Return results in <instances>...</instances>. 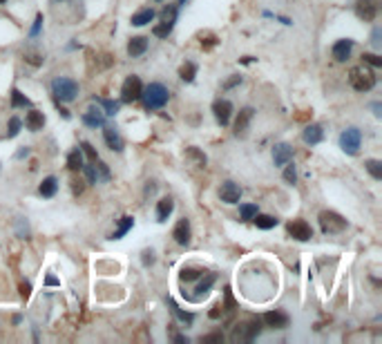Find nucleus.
I'll use <instances>...</instances> for the list:
<instances>
[{"mask_svg": "<svg viewBox=\"0 0 382 344\" xmlns=\"http://www.w3.org/2000/svg\"><path fill=\"white\" fill-rule=\"evenodd\" d=\"M320 226L327 235H333V233H342L347 228V219L340 217L338 212H331V210H324L320 212Z\"/></svg>", "mask_w": 382, "mask_h": 344, "instance_id": "5", "label": "nucleus"}, {"mask_svg": "<svg viewBox=\"0 0 382 344\" xmlns=\"http://www.w3.org/2000/svg\"><path fill=\"white\" fill-rule=\"evenodd\" d=\"M241 83V76H233L228 83H224V90H230V87H235V85H239Z\"/></svg>", "mask_w": 382, "mask_h": 344, "instance_id": "48", "label": "nucleus"}, {"mask_svg": "<svg viewBox=\"0 0 382 344\" xmlns=\"http://www.w3.org/2000/svg\"><path fill=\"white\" fill-rule=\"evenodd\" d=\"M174 210V201L170 197H163V199L157 201V221H168V217L172 215Z\"/></svg>", "mask_w": 382, "mask_h": 344, "instance_id": "22", "label": "nucleus"}, {"mask_svg": "<svg viewBox=\"0 0 382 344\" xmlns=\"http://www.w3.org/2000/svg\"><path fill=\"white\" fill-rule=\"evenodd\" d=\"M257 206L255 203H241L239 206V217H241V221H252V217L257 215Z\"/></svg>", "mask_w": 382, "mask_h": 344, "instance_id": "30", "label": "nucleus"}, {"mask_svg": "<svg viewBox=\"0 0 382 344\" xmlns=\"http://www.w3.org/2000/svg\"><path fill=\"white\" fill-rule=\"evenodd\" d=\"M351 49H353V40H349V38L338 40V43L333 45V59L338 63H344L351 56Z\"/></svg>", "mask_w": 382, "mask_h": 344, "instance_id": "18", "label": "nucleus"}, {"mask_svg": "<svg viewBox=\"0 0 382 344\" xmlns=\"http://www.w3.org/2000/svg\"><path fill=\"white\" fill-rule=\"evenodd\" d=\"M221 315V311H219V306H217V309L215 311H210V317H213V320H217V317H219Z\"/></svg>", "mask_w": 382, "mask_h": 344, "instance_id": "54", "label": "nucleus"}, {"mask_svg": "<svg viewBox=\"0 0 382 344\" xmlns=\"http://www.w3.org/2000/svg\"><path fill=\"white\" fill-rule=\"evenodd\" d=\"M213 114H215L217 123H219L221 128H226V125L230 123V117H233V103L226 101V98H219V101L213 103Z\"/></svg>", "mask_w": 382, "mask_h": 344, "instance_id": "9", "label": "nucleus"}, {"mask_svg": "<svg viewBox=\"0 0 382 344\" xmlns=\"http://www.w3.org/2000/svg\"><path fill=\"white\" fill-rule=\"evenodd\" d=\"M284 165H286V170H284V179H286L288 184H295V179H297L295 165H293V163H288V161H286V163H284Z\"/></svg>", "mask_w": 382, "mask_h": 344, "instance_id": "41", "label": "nucleus"}, {"mask_svg": "<svg viewBox=\"0 0 382 344\" xmlns=\"http://www.w3.org/2000/svg\"><path fill=\"white\" fill-rule=\"evenodd\" d=\"M286 231H288V235H291L293 239H297V242H308V239L313 237L311 223H306L304 219H293V221H288Z\"/></svg>", "mask_w": 382, "mask_h": 344, "instance_id": "8", "label": "nucleus"}, {"mask_svg": "<svg viewBox=\"0 0 382 344\" xmlns=\"http://www.w3.org/2000/svg\"><path fill=\"white\" fill-rule=\"evenodd\" d=\"M349 81H351V85H353V90L369 92L371 87L375 85V74L371 70H366L364 65H358V67H353V70H351Z\"/></svg>", "mask_w": 382, "mask_h": 344, "instance_id": "3", "label": "nucleus"}, {"mask_svg": "<svg viewBox=\"0 0 382 344\" xmlns=\"http://www.w3.org/2000/svg\"><path fill=\"white\" fill-rule=\"evenodd\" d=\"M83 170H85V177H87V181L90 184H99V170H96V165H94V161H92L90 165H83Z\"/></svg>", "mask_w": 382, "mask_h": 344, "instance_id": "37", "label": "nucleus"}, {"mask_svg": "<svg viewBox=\"0 0 382 344\" xmlns=\"http://www.w3.org/2000/svg\"><path fill=\"white\" fill-rule=\"evenodd\" d=\"M215 279H217L215 273H208V275H206V279L201 281L197 289H195V291H197V295H199V297H201V295H208V291H210V286L215 284Z\"/></svg>", "mask_w": 382, "mask_h": 344, "instance_id": "34", "label": "nucleus"}, {"mask_svg": "<svg viewBox=\"0 0 382 344\" xmlns=\"http://www.w3.org/2000/svg\"><path fill=\"white\" fill-rule=\"evenodd\" d=\"M45 284L47 286H58L60 281H58V277H54V275H47V277H45Z\"/></svg>", "mask_w": 382, "mask_h": 344, "instance_id": "49", "label": "nucleus"}, {"mask_svg": "<svg viewBox=\"0 0 382 344\" xmlns=\"http://www.w3.org/2000/svg\"><path fill=\"white\" fill-rule=\"evenodd\" d=\"M262 322L271 328H286L288 322H291V317H288L284 311H268L266 315L262 317Z\"/></svg>", "mask_w": 382, "mask_h": 344, "instance_id": "12", "label": "nucleus"}, {"mask_svg": "<svg viewBox=\"0 0 382 344\" xmlns=\"http://www.w3.org/2000/svg\"><path fill=\"white\" fill-rule=\"evenodd\" d=\"M51 92H54L56 101L63 103H72L76 96H79V83L72 81V78H54L51 81Z\"/></svg>", "mask_w": 382, "mask_h": 344, "instance_id": "2", "label": "nucleus"}, {"mask_svg": "<svg viewBox=\"0 0 382 344\" xmlns=\"http://www.w3.org/2000/svg\"><path fill=\"white\" fill-rule=\"evenodd\" d=\"M81 148H83V152L87 154V159H90V161H99V156H96V150L92 148L87 141H83V143H81Z\"/></svg>", "mask_w": 382, "mask_h": 344, "instance_id": "43", "label": "nucleus"}, {"mask_svg": "<svg viewBox=\"0 0 382 344\" xmlns=\"http://www.w3.org/2000/svg\"><path fill=\"white\" fill-rule=\"evenodd\" d=\"M25 125H27V130H32V132L43 130V125H45L43 112H40V109H29L27 117H25Z\"/></svg>", "mask_w": 382, "mask_h": 344, "instance_id": "21", "label": "nucleus"}, {"mask_svg": "<svg viewBox=\"0 0 382 344\" xmlns=\"http://www.w3.org/2000/svg\"><path fill=\"white\" fill-rule=\"evenodd\" d=\"M172 237L179 246H188L190 244V221L188 219H179V223L172 231Z\"/></svg>", "mask_w": 382, "mask_h": 344, "instance_id": "15", "label": "nucleus"}, {"mask_svg": "<svg viewBox=\"0 0 382 344\" xmlns=\"http://www.w3.org/2000/svg\"><path fill=\"white\" fill-rule=\"evenodd\" d=\"M12 105H14V107H25V105H29V98L25 96V94L20 92V90H16V87H14V90H12Z\"/></svg>", "mask_w": 382, "mask_h": 344, "instance_id": "35", "label": "nucleus"}, {"mask_svg": "<svg viewBox=\"0 0 382 344\" xmlns=\"http://www.w3.org/2000/svg\"><path fill=\"white\" fill-rule=\"evenodd\" d=\"M373 45H375V47L380 45V29H375V31H373Z\"/></svg>", "mask_w": 382, "mask_h": 344, "instance_id": "51", "label": "nucleus"}, {"mask_svg": "<svg viewBox=\"0 0 382 344\" xmlns=\"http://www.w3.org/2000/svg\"><path fill=\"white\" fill-rule=\"evenodd\" d=\"M20 119L18 117H12V121H9V132H7V137L9 139H14V137H18V132H20Z\"/></svg>", "mask_w": 382, "mask_h": 344, "instance_id": "40", "label": "nucleus"}, {"mask_svg": "<svg viewBox=\"0 0 382 344\" xmlns=\"http://www.w3.org/2000/svg\"><path fill=\"white\" fill-rule=\"evenodd\" d=\"M224 342V333L217 331V333H208V335L201 337V344H221Z\"/></svg>", "mask_w": 382, "mask_h": 344, "instance_id": "39", "label": "nucleus"}, {"mask_svg": "<svg viewBox=\"0 0 382 344\" xmlns=\"http://www.w3.org/2000/svg\"><path fill=\"white\" fill-rule=\"evenodd\" d=\"M170 306H172V313L179 317V320L183 322V324H193V322H195V315H193V313H185V311H181L177 304H174V302H170Z\"/></svg>", "mask_w": 382, "mask_h": 344, "instance_id": "36", "label": "nucleus"}, {"mask_svg": "<svg viewBox=\"0 0 382 344\" xmlns=\"http://www.w3.org/2000/svg\"><path fill=\"white\" fill-rule=\"evenodd\" d=\"M355 14H358L360 20L371 23V20H375V16H378V3H375V0H358V3H355Z\"/></svg>", "mask_w": 382, "mask_h": 344, "instance_id": "10", "label": "nucleus"}, {"mask_svg": "<svg viewBox=\"0 0 382 344\" xmlns=\"http://www.w3.org/2000/svg\"><path fill=\"white\" fill-rule=\"evenodd\" d=\"M362 59H364V63H369V65H373V67H382V59L378 54H362Z\"/></svg>", "mask_w": 382, "mask_h": 344, "instance_id": "44", "label": "nucleus"}, {"mask_svg": "<svg viewBox=\"0 0 382 344\" xmlns=\"http://www.w3.org/2000/svg\"><path fill=\"white\" fill-rule=\"evenodd\" d=\"M195 74H197V65H195V63H183V65L179 67V76H181L185 83H193Z\"/></svg>", "mask_w": 382, "mask_h": 344, "instance_id": "28", "label": "nucleus"}, {"mask_svg": "<svg viewBox=\"0 0 382 344\" xmlns=\"http://www.w3.org/2000/svg\"><path fill=\"white\" fill-rule=\"evenodd\" d=\"M170 31H172V25L161 23V25H157V27L152 29V34L157 36V38H168V36H170Z\"/></svg>", "mask_w": 382, "mask_h": 344, "instance_id": "38", "label": "nucleus"}, {"mask_svg": "<svg viewBox=\"0 0 382 344\" xmlns=\"http://www.w3.org/2000/svg\"><path fill=\"white\" fill-rule=\"evenodd\" d=\"M25 59L32 63V65H40V63H43V61H40V56H36V54H27Z\"/></svg>", "mask_w": 382, "mask_h": 344, "instance_id": "50", "label": "nucleus"}, {"mask_svg": "<svg viewBox=\"0 0 382 344\" xmlns=\"http://www.w3.org/2000/svg\"><path fill=\"white\" fill-rule=\"evenodd\" d=\"M40 27H43V14H38V16H36L34 27H32V36H38V34H40Z\"/></svg>", "mask_w": 382, "mask_h": 344, "instance_id": "46", "label": "nucleus"}, {"mask_svg": "<svg viewBox=\"0 0 382 344\" xmlns=\"http://www.w3.org/2000/svg\"><path fill=\"white\" fill-rule=\"evenodd\" d=\"M56 190H58V179H56V177H45L43 184L38 186L40 197H47V199L56 195Z\"/></svg>", "mask_w": 382, "mask_h": 344, "instance_id": "23", "label": "nucleus"}, {"mask_svg": "<svg viewBox=\"0 0 382 344\" xmlns=\"http://www.w3.org/2000/svg\"><path fill=\"white\" fill-rule=\"evenodd\" d=\"M148 49V38L146 36H134L130 38V43H128V54L132 56V59H137V56H143Z\"/></svg>", "mask_w": 382, "mask_h": 344, "instance_id": "20", "label": "nucleus"}, {"mask_svg": "<svg viewBox=\"0 0 382 344\" xmlns=\"http://www.w3.org/2000/svg\"><path fill=\"white\" fill-rule=\"evenodd\" d=\"M219 199L224 203H239L241 188L233 184V181H226V184H221V188H219Z\"/></svg>", "mask_w": 382, "mask_h": 344, "instance_id": "11", "label": "nucleus"}, {"mask_svg": "<svg viewBox=\"0 0 382 344\" xmlns=\"http://www.w3.org/2000/svg\"><path fill=\"white\" fill-rule=\"evenodd\" d=\"M174 342H177V344H188V337H183V335H174Z\"/></svg>", "mask_w": 382, "mask_h": 344, "instance_id": "52", "label": "nucleus"}, {"mask_svg": "<svg viewBox=\"0 0 382 344\" xmlns=\"http://www.w3.org/2000/svg\"><path fill=\"white\" fill-rule=\"evenodd\" d=\"M132 226H134V217L130 215H125V217H121V223H118V231L112 235L110 239H121L123 235H128V231H132Z\"/></svg>", "mask_w": 382, "mask_h": 344, "instance_id": "26", "label": "nucleus"}, {"mask_svg": "<svg viewBox=\"0 0 382 344\" xmlns=\"http://www.w3.org/2000/svg\"><path fill=\"white\" fill-rule=\"evenodd\" d=\"M83 123L87 128H101V125L105 123V112H103L99 105L87 107V112L83 114Z\"/></svg>", "mask_w": 382, "mask_h": 344, "instance_id": "13", "label": "nucleus"}, {"mask_svg": "<svg viewBox=\"0 0 382 344\" xmlns=\"http://www.w3.org/2000/svg\"><path fill=\"white\" fill-rule=\"evenodd\" d=\"M179 3H181V5H183V3H185V0H179Z\"/></svg>", "mask_w": 382, "mask_h": 344, "instance_id": "57", "label": "nucleus"}, {"mask_svg": "<svg viewBox=\"0 0 382 344\" xmlns=\"http://www.w3.org/2000/svg\"><path fill=\"white\" fill-rule=\"evenodd\" d=\"M206 270L204 268H195V266H185V268H181V273H179V277H181V281H195L197 277H201Z\"/></svg>", "mask_w": 382, "mask_h": 344, "instance_id": "27", "label": "nucleus"}, {"mask_svg": "<svg viewBox=\"0 0 382 344\" xmlns=\"http://www.w3.org/2000/svg\"><path fill=\"white\" fill-rule=\"evenodd\" d=\"M188 156H193V159H197V165H206V154L199 152L197 148H188V152H185Z\"/></svg>", "mask_w": 382, "mask_h": 344, "instance_id": "42", "label": "nucleus"}, {"mask_svg": "<svg viewBox=\"0 0 382 344\" xmlns=\"http://www.w3.org/2000/svg\"><path fill=\"white\" fill-rule=\"evenodd\" d=\"M141 92H143V83L139 76H128L123 81V87H121V101L123 103H134L141 98Z\"/></svg>", "mask_w": 382, "mask_h": 344, "instance_id": "6", "label": "nucleus"}, {"mask_svg": "<svg viewBox=\"0 0 382 344\" xmlns=\"http://www.w3.org/2000/svg\"><path fill=\"white\" fill-rule=\"evenodd\" d=\"M262 333V320H250V322H241V324L235 326L233 331V342H252L257 335Z\"/></svg>", "mask_w": 382, "mask_h": 344, "instance_id": "4", "label": "nucleus"}, {"mask_svg": "<svg viewBox=\"0 0 382 344\" xmlns=\"http://www.w3.org/2000/svg\"><path fill=\"white\" fill-rule=\"evenodd\" d=\"M29 295H32V286H29V281H23V284H20V297L27 300Z\"/></svg>", "mask_w": 382, "mask_h": 344, "instance_id": "47", "label": "nucleus"}, {"mask_svg": "<svg viewBox=\"0 0 382 344\" xmlns=\"http://www.w3.org/2000/svg\"><path fill=\"white\" fill-rule=\"evenodd\" d=\"M94 163H96V161H94ZM96 170H99V177H101L103 181L110 179V170H107V165H105V163H96Z\"/></svg>", "mask_w": 382, "mask_h": 344, "instance_id": "45", "label": "nucleus"}, {"mask_svg": "<svg viewBox=\"0 0 382 344\" xmlns=\"http://www.w3.org/2000/svg\"><path fill=\"white\" fill-rule=\"evenodd\" d=\"M252 221H255V226L262 228V231H271V228L277 226V219L273 215H260V212L252 217Z\"/></svg>", "mask_w": 382, "mask_h": 344, "instance_id": "25", "label": "nucleus"}, {"mask_svg": "<svg viewBox=\"0 0 382 344\" xmlns=\"http://www.w3.org/2000/svg\"><path fill=\"white\" fill-rule=\"evenodd\" d=\"M5 3H7V0H0V5H5Z\"/></svg>", "mask_w": 382, "mask_h": 344, "instance_id": "56", "label": "nucleus"}, {"mask_svg": "<svg viewBox=\"0 0 382 344\" xmlns=\"http://www.w3.org/2000/svg\"><path fill=\"white\" fill-rule=\"evenodd\" d=\"M94 103H99V105L103 107V112H105L107 117H114V114L118 112V103H116V101H107V98H94Z\"/></svg>", "mask_w": 382, "mask_h": 344, "instance_id": "32", "label": "nucleus"}, {"mask_svg": "<svg viewBox=\"0 0 382 344\" xmlns=\"http://www.w3.org/2000/svg\"><path fill=\"white\" fill-rule=\"evenodd\" d=\"M103 139H105V143H107V148L110 150H116V152H121L123 150V141H121V137L116 134V130L112 128V125L103 123Z\"/></svg>", "mask_w": 382, "mask_h": 344, "instance_id": "17", "label": "nucleus"}, {"mask_svg": "<svg viewBox=\"0 0 382 344\" xmlns=\"http://www.w3.org/2000/svg\"><path fill=\"white\" fill-rule=\"evenodd\" d=\"M154 190H157V186H154L152 181H150V184H148V188H146V195H152Z\"/></svg>", "mask_w": 382, "mask_h": 344, "instance_id": "53", "label": "nucleus"}, {"mask_svg": "<svg viewBox=\"0 0 382 344\" xmlns=\"http://www.w3.org/2000/svg\"><path fill=\"white\" fill-rule=\"evenodd\" d=\"M67 168L74 170V172L83 168V152H81V150H74V152H70V156H67Z\"/></svg>", "mask_w": 382, "mask_h": 344, "instance_id": "29", "label": "nucleus"}, {"mask_svg": "<svg viewBox=\"0 0 382 344\" xmlns=\"http://www.w3.org/2000/svg\"><path fill=\"white\" fill-rule=\"evenodd\" d=\"M154 16H157V14H154V9H150V7H148V9H141V12H137V14H134L130 23L134 25V27H143V25L152 23V20H154Z\"/></svg>", "mask_w": 382, "mask_h": 344, "instance_id": "24", "label": "nucleus"}, {"mask_svg": "<svg viewBox=\"0 0 382 344\" xmlns=\"http://www.w3.org/2000/svg\"><path fill=\"white\" fill-rule=\"evenodd\" d=\"M141 98H143V103H146V109H161L168 103L170 92L161 83H150L148 87H143Z\"/></svg>", "mask_w": 382, "mask_h": 344, "instance_id": "1", "label": "nucleus"}, {"mask_svg": "<svg viewBox=\"0 0 382 344\" xmlns=\"http://www.w3.org/2000/svg\"><path fill=\"white\" fill-rule=\"evenodd\" d=\"M27 154H29V150H27V148H25V150H20V152H18L16 156H18V159H23V156H27Z\"/></svg>", "mask_w": 382, "mask_h": 344, "instance_id": "55", "label": "nucleus"}, {"mask_svg": "<svg viewBox=\"0 0 382 344\" xmlns=\"http://www.w3.org/2000/svg\"><path fill=\"white\" fill-rule=\"evenodd\" d=\"M360 143H362V132L358 128H349L340 134V145L347 154H358Z\"/></svg>", "mask_w": 382, "mask_h": 344, "instance_id": "7", "label": "nucleus"}, {"mask_svg": "<svg viewBox=\"0 0 382 344\" xmlns=\"http://www.w3.org/2000/svg\"><path fill=\"white\" fill-rule=\"evenodd\" d=\"M252 114H255V109H252V107L239 109V114H237V121H235V137H244V134H246Z\"/></svg>", "mask_w": 382, "mask_h": 344, "instance_id": "14", "label": "nucleus"}, {"mask_svg": "<svg viewBox=\"0 0 382 344\" xmlns=\"http://www.w3.org/2000/svg\"><path fill=\"white\" fill-rule=\"evenodd\" d=\"M291 159H293V148L288 143H277L275 148H273V161H275V165H284Z\"/></svg>", "mask_w": 382, "mask_h": 344, "instance_id": "19", "label": "nucleus"}, {"mask_svg": "<svg viewBox=\"0 0 382 344\" xmlns=\"http://www.w3.org/2000/svg\"><path fill=\"white\" fill-rule=\"evenodd\" d=\"M157 3H161V0H157Z\"/></svg>", "mask_w": 382, "mask_h": 344, "instance_id": "58", "label": "nucleus"}, {"mask_svg": "<svg viewBox=\"0 0 382 344\" xmlns=\"http://www.w3.org/2000/svg\"><path fill=\"white\" fill-rule=\"evenodd\" d=\"M161 23H168L174 27V23H177V5H168L166 9L161 12Z\"/></svg>", "mask_w": 382, "mask_h": 344, "instance_id": "33", "label": "nucleus"}, {"mask_svg": "<svg viewBox=\"0 0 382 344\" xmlns=\"http://www.w3.org/2000/svg\"><path fill=\"white\" fill-rule=\"evenodd\" d=\"M364 165H366V170L371 172V177L373 179H382V161H378V159H366L364 161Z\"/></svg>", "mask_w": 382, "mask_h": 344, "instance_id": "31", "label": "nucleus"}, {"mask_svg": "<svg viewBox=\"0 0 382 344\" xmlns=\"http://www.w3.org/2000/svg\"><path fill=\"white\" fill-rule=\"evenodd\" d=\"M302 139H304V143H308V145H317L320 141L324 139L322 125H317V123L306 125V128H304V132H302Z\"/></svg>", "mask_w": 382, "mask_h": 344, "instance_id": "16", "label": "nucleus"}]
</instances>
